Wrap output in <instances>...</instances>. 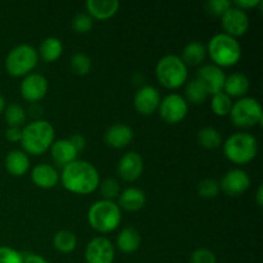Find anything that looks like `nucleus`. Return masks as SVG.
Instances as JSON below:
<instances>
[{
    "mask_svg": "<svg viewBox=\"0 0 263 263\" xmlns=\"http://www.w3.org/2000/svg\"><path fill=\"white\" fill-rule=\"evenodd\" d=\"M185 100L192 104H202L207 100V98L210 97L207 89L203 86L202 82L197 79H193L192 81H189L186 84V87H185Z\"/></svg>",
    "mask_w": 263,
    "mask_h": 263,
    "instance_id": "obj_27",
    "label": "nucleus"
},
{
    "mask_svg": "<svg viewBox=\"0 0 263 263\" xmlns=\"http://www.w3.org/2000/svg\"><path fill=\"white\" fill-rule=\"evenodd\" d=\"M21 95L27 102H39L43 99L49 90V82L45 76L40 73H28L21 82Z\"/></svg>",
    "mask_w": 263,
    "mask_h": 263,
    "instance_id": "obj_12",
    "label": "nucleus"
},
{
    "mask_svg": "<svg viewBox=\"0 0 263 263\" xmlns=\"http://www.w3.org/2000/svg\"><path fill=\"white\" fill-rule=\"evenodd\" d=\"M205 48H207V54L212 59L215 66L220 68L235 66L241 58L240 43L235 37L225 32L213 35Z\"/></svg>",
    "mask_w": 263,
    "mask_h": 263,
    "instance_id": "obj_3",
    "label": "nucleus"
},
{
    "mask_svg": "<svg viewBox=\"0 0 263 263\" xmlns=\"http://www.w3.org/2000/svg\"><path fill=\"white\" fill-rule=\"evenodd\" d=\"M220 182L216 181L215 179H211V177L203 179L198 184V194L202 198H205V199L216 198L218 195V193H220Z\"/></svg>",
    "mask_w": 263,
    "mask_h": 263,
    "instance_id": "obj_33",
    "label": "nucleus"
},
{
    "mask_svg": "<svg viewBox=\"0 0 263 263\" xmlns=\"http://www.w3.org/2000/svg\"><path fill=\"white\" fill-rule=\"evenodd\" d=\"M233 5H235L241 10H246L262 5V0H236V2L233 3Z\"/></svg>",
    "mask_w": 263,
    "mask_h": 263,
    "instance_id": "obj_41",
    "label": "nucleus"
},
{
    "mask_svg": "<svg viewBox=\"0 0 263 263\" xmlns=\"http://www.w3.org/2000/svg\"><path fill=\"white\" fill-rule=\"evenodd\" d=\"M53 246L61 253H72L77 247V238L72 231L61 230L54 235Z\"/></svg>",
    "mask_w": 263,
    "mask_h": 263,
    "instance_id": "obj_28",
    "label": "nucleus"
},
{
    "mask_svg": "<svg viewBox=\"0 0 263 263\" xmlns=\"http://www.w3.org/2000/svg\"><path fill=\"white\" fill-rule=\"evenodd\" d=\"M221 25L225 30V33L236 39L238 36H243L248 31V14L246 13V10L239 9L235 5H231L221 17Z\"/></svg>",
    "mask_w": 263,
    "mask_h": 263,
    "instance_id": "obj_11",
    "label": "nucleus"
},
{
    "mask_svg": "<svg viewBox=\"0 0 263 263\" xmlns=\"http://www.w3.org/2000/svg\"><path fill=\"white\" fill-rule=\"evenodd\" d=\"M23 263H49L43 256L36 253H22Z\"/></svg>",
    "mask_w": 263,
    "mask_h": 263,
    "instance_id": "obj_42",
    "label": "nucleus"
},
{
    "mask_svg": "<svg viewBox=\"0 0 263 263\" xmlns=\"http://www.w3.org/2000/svg\"><path fill=\"white\" fill-rule=\"evenodd\" d=\"M190 263H217V258L211 249L198 248L190 256Z\"/></svg>",
    "mask_w": 263,
    "mask_h": 263,
    "instance_id": "obj_36",
    "label": "nucleus"
},
{
    "mask_svg": "<svg viewBox=\"0 0 263 263\" xmlns=\"http://www.w3.org/2000/svg\"><path fill=\"white\" fill-rule=\"evenodd\" d=\"M205 55H207V48H205L204 44L194 40L185 45L182 55L180 58L186 66H199L204 61Z\"/></svg>",
    "mask_w": 263,
    "mask_h": 263,
    "instance_id": "obj_25",
    "label": "nucleus"
},
{
    "mask_svg": "<svg viewBox=\"0 0 263 263\" xmlns=\"http://www.w3.org/2000/svg\"><path fill=\"white\" fill-rule=\"evenodd\" d=\"M4 117L9 127H21L26 122L27 113L25 108L17 103H12L4 110Z\"/></svg>",
    "mask_w": 263,
    "mask_h": 263,
    "instance_id": "obj_31",
    "label": "nucleus"
},
{
    "mask_svg": "<svg viewBox=\"0 0 263 263\" xmlns=\"http://www.w3.org/2000/svg\"><path fill=\"white\" fill-rule=\"evenodd\" d=\"M37 50L30 44H20L8 53L5 69L13 77H25L37 66Z\"/></svg>",
    "mask_w": 263,
    "mask_h": 263,
    "instance_id": "obj_7",
    "label": "nucleus"
},
{
    "mask_svg": "<svg viewBox=\"0 0 263 263\" xmlns=\"http://www.w3.org/2000/svg\"><path fill=\"white\" fill-rule=\"evenodd\" d=\"M141 243L140 234L134 228H125L117 236V247L123 253H134Z\"/></svg>",
    "mask_w": 263,
    "mask_h": 263,
    "instance_id": "obj_26",
    "label": "nucleus"
},
{
    "mask_svg": "<svg viewBox=\"0 0 263 263\" xmlns=\"http://www.w3.org/2000/svg\"><path fill=\"white\" fill-rule=\"evenodd\" d=\"M54 141H55V130L48 121H32L22 128L21 144L26 154L41 156L50 149Z\"/></svg>",
    "mask_w": 263,
    "mask_h": 263,
    "instance_id": "obj_2",
    "label": "nucleus"
},
{
    "mask_svg": "<svg viewBox=\"0 0 263 263\" xmlns=\"http://www.w3.org/2000/svg\"><path fill=\"white\" fill-rule=\"evenodd\" d=\"M198 143L205 149H217L222 144V136L215 127L207 126L198 133Z\"/></svg>",
    "mask_w": 263,
    "mask_h": 263,
    "instance_id": "obj_29",
    "label": "nucleus"
},
{
    "mask_svg": "<svg viewBox=\"0 0 263 263\" xmlns=\"http://www.w3.org/2000/svg\"><path fill=\"white\" fill-rule=\"evenodd\" d=\"M134 131L126 123H115L107 128L104 134L105 143L115 149H121L127 146L133 141Z\"/></svg>",
    "mask_w": 263,
    "mask_h": 263,
    "instance_id": "obj_17",
    "label": "nucleus"
},
{
    "mask_svg": "<svg viewBox=\"0 0 263 263\" xmlns=\"http://www.w3.org/2000/svg\"><path fill=\"white\" fill-rule=\"evenodd\" d=\"M118 197H120V205L118 207L123 208L128 212L140 211L146 203L145 193L139 187H127Z\"/></svg>",
    "mask_w": 263,
    "mask_h": 263,
    "instance_id": "obj_22",
    "label": "nucleus"
},
{
    "mask_svg": "<svg viewBox=\"0 0 263 263\" xmlns=\"http://www.w3.org/2000/svg\"><path fill=\"white\" fill-rule=\"evenodd\" d=\"M231 107H233V99L225 94L223 91L216 92L212 95L211 99V109L218 117H225V116L230 115Z\"/></svg>",
    "mask_w": 263,
    "mask_h": 263,
    "instance_id": "obj_30",
    "label": "nucleus"
},
{
    "mask_svg": "<svg viewBox=\"0 0 263 263\" xmlns=\"http://www.w3.org/2000/svg\"><path fill=\"white\" fill-rule=\"evenodd\" d=\"M249 79L243 72H234L226 76L222 91L230 98H243L249 91Z\"/></svg>",
    "mask_w": 263,
    "mask_h": 263,
    "instance_id": "obj_21",
    "label": "nucleus"
},
{
    "mask_svg": "<svg viewBox=\"0 0 263 263\" xmlns=\"http://www.w3.org/2000/svg\"><path fill=\"white\" fill-rule=\"evenodd\" d=\"M71 68L79 76H86L91 72L92 62L89 55L81 53V51H77L71 57Z\"/></svg>",
    "mask_w": 263,
    "mask_h": 263,
    "instance_id": "obj_32",
    "label": "nucleus"
},
{
    "mask_svg": "<svg viewBox=\"0 0 263 263\" xmlns=\"http://www.w3.org/2000/svg\"><path fill=\"white\" fill-rule=\"evenodd\" d=\"M87 220L90 226L98 233H112L120 226L122 220L121 208L113 200H98L90 205Z\"/></svg>",
    "mask_w": 263,
    "mask_h": 263,
    "instance_id": "obj_4",
    "label": "nucleus"
},
{
    "mask_svg": "<svg viewBox=\"0 0 263 263\" xmlns=\"http://www.w3.org/2000/svg\"><path fill=\"white\" fill-rule=\"evenodd\" d=\"M5 168L13 176H23L30 168V158L23 151H10L5 157Z\"/></svg>",
    "mask_w": 263,
    "mask_h": 263,
    "instance_id": "obj_23",
    "label": "nucleus"
},
{
    "mask_svg": "<svg viewBox=\"0 0 263 263\" xmlns=\"http://www.w3.org/2000/svg\"><path fill=\"white\" fill-rule=\"evenodd\" d=\"M233 5L230 0H211L205 4L208 12L216 17H222L223 13Z\"/></svg>",
    "mask_w": 263,
    "mask_h": 263,
    "instance_id": "obj_38",
    "label": "nucleus"
},
{
    "mask_svg": "<svg viewBox=\"0 0 263 263\" xmlns=\"http://www.w3.org/2000/svg\"><path fill=\"white\" fill-rule=\"evenodd\" d=\"M159 103H161V95L158 90L152 85L141 86L134 97V107L138 113L143 116L153 115L156 110H158Z\"/></svg>",
    "mask_w": 263,
    "mask_h": 263,
    "instance_id": "obj_14",
    "label": "nucleus"
},
{
    "mask_svg": "<svg viewBox=\"0 0 263 263\" xmlns=\"http://www.w3.org/2000/svg\"><path fill=\"white\" fill-rule=\"evenodd\" d=\"M144 171L143 157L136 152H127L121 157L117 164V174L125 181L133 182L141 176Z\"/></svg>",
    "mask_w": 263,
    "mask_h": 263,
    "instance_id": "obj_16",
    "label": "nucleus"
},
{
    "mask_svg": "<svg viewBox=\"0 0 263 263\" xmlns=\"http://www.w3.org/2000/svg\"><path fill=\"white\" fill-rule=\"evenodd\" d=\"M59 176L55 167L48 163H40L35 166L31 171V180L33 184L41 189H51L58 184Z\"/></svg>",
    "mask_w": 263,
    "mask_h": 263,
    "instance_id": "obj_18",
    "label": "nucleus"
},
{
    "mask_svg": "<svg viewBox=\"0 0 263 263\" xmlns=\"http://www.w3.org/2000/svg\"><path fill=\"white\" fill-rule=\"evenodd\" d=\"M62 53H63V44L58 37H53V36L44 39L37 51L39 57L46 63L55 62L57 59L61 58Z\"/></svg>",
    "mask_w": 263,
    "mask_h": 263,
    "instance_id": "obj_24",
    "label": "nucleus"
},
{
    "mask_svg": "<svg viewBox=\"0 0 263 263\" xmlns=\"http://www.w3.org/2000/svg\"><path fill=\"white\" fill-rule=\"evenodd\" d=\"M50 153L54 163L57 166L64 167L71 162L76 161L79 152L74 149L68 139H61V140L54 141L53 145L50 146Z\"/></svg>",
    "mask_w": 263,
    "mask_h": 263,
    "instance_id": "obj_20",
    "label": "nucleus"
},
{
    "mask_svg": "<svg viewBox=\"0 0 263 263\" xmlns=\"http://www.w3.org/2000/svg\"><path fill=\"white\" fill-rule=\"evenodd\" d=\"M115 256L116 252L112 241L104 236L91 239L85 248L86 263H113Z\"/></svg>",
    "mask_w": 263,
    "mask_h": 263,
    "instance_id": "obj_10",
    "label": "nucleus"
},
{
    "mask_svg": "<svg viewBox=\"0 0 263 263\" xmlns=\"http://www.w3.org/2000/svg\"><path fill=\"white\" fill-rule=\"evenodd\" d=\"M231 122L238 127H253V126L262 123L263 113L262 107L258 100L254 98L243 97L235 103L230 110Z\"/></svg>",
    "mask_w": 263,
    "mask_h": 263,
    "instance_id": "obj_8",
    "label": "nucleus"
},
{
    "mask_svg": "<svg viewBox=\"0 0 263 263\" xmlns=\"http://www.w3.org/2000/svg\"><path fill=\"white\" fill-rule=\"evenodd\" d=\"M68 140L71 141V144L74 146V149H76L79 153L86 148V139H85L81 134H74V135H72Z\"/></svg>",
    "mask_w": 263,
    "mask_h": 263,
    "instance_id": "obj_40",
    "label": "nucleus"
},
{
    "mask_svg": "<svg viewBox=\"0 0 263 263\" xmlns=\"http://www.w3.org/2000/svg\"><path fill=\"white\" fill-rule=\"evenodd\" d=\"M87 14L92 20L105 21L112 18L120 9V2L118 0H87L85 3Z\"/></svg>",
    "mask_w": 263,
    "mask_h": 263,
    "instance_id": "obj_19",
    "label": "nucleus"
},
{
    "mask_svg": "<svg viewBox=\"0 0 263 263\" xmlns=\"http://www.w3.org/2000/svg\"><path fill=\"white\" fill-rule=\"evenodd\" d=\"M0 263H23L22 253L10 247H0Z\"/></svg>",
    "mask_w": 263,
    "mask_h": 263,
    "instance_id": "obj_37",
    "label": "nucleus"
},
{
    "mask_svg": "<svg viewBox=\"0 0 263 263\" xmlns=\"http://www.w3.org/2000/svg\"><path fill=\"white\" fill-rule=\"evenodd\" d=\"M223 153L233 163H249L258 153V143L252 134L235 133L229 136L223 143Z\"/></svg>",
    "mask_w": 263,
    "mask_h": 263,
    "instance_id": "obj_5",
    "label": "nucleus"
},
{
    "mask_svg": "<svg viewBox=\"0 0 263 263\" xmlns=\"http://www.w3.org/2000/svg\"><path fill=\"white\" fill-rule=\"evenodd\" d=\"M256 202H257V205H258V207H262V204H263V186L262 185H259L258 189H257Z\"/></svg>",
    "mask_w": 263,
    "mask_h": 263,
    "instance_id": "obj_43",
    "label": "nucleus"
},
{
    "mask_svg": "<svg viewBox=\"0 0 263 263\" xmlns=\"http://www.w3.org/2000/svg\"><path fill=\"white\" fill-rule=\"evenodd\" d=\"M156 76L167 89H179L187 80V66L179 55L167 54L157 63Z\"/></svg>",
    "mask_w": 263,
    "mask_h": 263,
    "instance_id": "obj_6",
    "label": "nucleus"
},
{
    "mask_svg": "<svg viewBox=\"0 0 263 263\" xmlns=\"http://www.w3.org/2000/svg\"><path fill=\"white\" fill-rule=\"evenodd\" d=\"M5 108H7V103H5L4 98L0 95V115H2V113H4Z\"/></svg>",
    "mask_w": 263,
    "mask_h": 263,
    "instance_id": "obj_44",
    "label": "nucleus"
},
{
    "mask_svg": "<svg viewBox=\"0 0 263 263\" xmlns=\"http://www.w3.org/2000/svg\"><path fill=\"white\" fill-rule=\"evenodd\" d=\"M94 26V20L87 13H79L72 21V27L77 33H87Z\"/></svg>",
    "mask_w": 263,
    "mask_h": 263,
    "instance_id": "obj_35",
    "label": "nucleus"
},
{
    "mask_svg": "<svg viewBox=\"0 0 263 263\" xmlns=\"http://www.w3.org/2000/svg\"><path fill=\"white\" fill-rule=\"evenodd\" d=\"M159 116L164 122L176 125L186 117L189 112V104L180 94H168L161 100L158 107Z\"/></svg>",
    "mask_w": 263,
    "mask_h": 263,
    "instance_id": "obj_9",
    "label": "nucleus"
},
{
    "mask_svg": "<svg viewBox=\"0 0 263 263\" xmlns=\"http://www.w3.org/2000/svg\"><path fill=\"white\" fill-rule=\"evenodd\" d=\"M99 186H100V194L103 195V198H104L105 200H113L115 198H117L118 195H120V192H121L120 182H118L116 179H113V177L105 179Z\"/></svg>",
    "mask_w": 263,
    "mask_h": 263,
    "instance_id": "obj_34",
    "label": "nucleus"
},
{
    "mask_svg": "<svg viewBox=\"0 0 263 263\" xmlns=\"http://www.w3.org/2000/svg\"><path fill=\"white\" fill-rule=\"evenodd\" d=\"M5 138H7V140L10 141V143H17V141H21V138H22V128L8 127L7 131H5Z\"/></svg>",
    "mask_w": 263,
    "mask_h": 263,
    "instance_id": "obj_39",
    "label": "nucleus"
},
{
    "mask_svg": "<svg viewBox=\"0 0 263 263\" xmlns=\"http://www.w3.org/2000/svg\"><path fill=\"white\" fill-rule=\"evenodd\" d=\"M251 186V177L244 170L233 168L226 172L220 181V189L230 197L244 194Z\"/></svg>",
    "mask_w": 263,
    "mask_h": 263,
    "instance_id": "obj_13",
    "label": "nucleus"
},
{
    "mask_svg": "<svg viewBox=\"0 0 263 263\" xmlns=\"http://www.w3.org/2000/svg\"><path fill=\"white\" fill-rule=\"evenodd\" d=\"M195 79L202 82L203 86L207 89L208 94L213 95L223 90L226 74L222 68L215 66V64H204L198 69Z\"/></svg>",
    "mask_w": 263,
    "mask_h": 263,
    "instance_id": "obj_15",
    "label": "nucleus"
},
{
    "mask_svg": "<svg viewBox=\"0 0 263 263\" xmlns=\"http://www.w3.org/2000/svg\"><path fill=\"white\" fill-rule=\"evenodd\" d=\"M59 176L64 189L73 194H91L100 185L99 172L94 164L81 159H76L64 166Z\"/></svg>",
    "mask_w": 263,
    "mask_h": 263,
    "instance_id": "obj_1",
    "label": "nucleus"
}]
</instances>
